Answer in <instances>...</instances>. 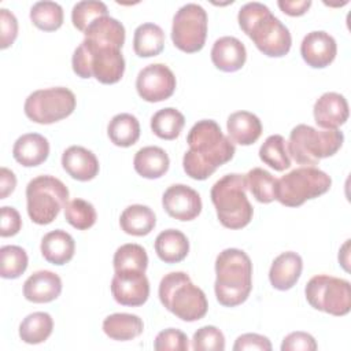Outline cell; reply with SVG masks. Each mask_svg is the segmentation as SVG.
Masks as SVG:
<instances>
[{
    "label": "cell",
    "mask_w": 351,
    "mask_h": 351,
    "mask_svg": "<svg viewBox=\"0 0 351 351\" xmlns=\"http://www.w3.org/2000/svg\"><path fill=\"white\" fill-rule=\"evenodd\" d=\"M189 149L184 154L182 167L186 176L203 181L228 163L236 152L233 141L226 137L221 126L213 119L197 121L186 136Z\"/></svg>",
    "instance_id": "cell-1"
},
{
    "label": "cell",
    "mask_w": 351,
    "mask_h": 351,
    "mask_svg": "<svg viewBox=\"0 0 351 351\" xmlns=\"http://www.w3.org/2000/svg\"><path fill=\"white\" fill-rule=\"evenodd\" d=\"M240 29L252 40L255 47L269 58L285 56L292 45L288 27L276 18L267 5L251 1L237 14Z\"/></svg>",
    "instance_id": "cell-2"
},
{
    "label": "cell",
    "mask_w": 351,
    "mask_h": 351,
    "mask_svg": "<svg viewBox=\"0 0 351 351\" xmlns=\"http://www.w3.org/2000/svg\"><path fill=\"white\" fill-rule=\"evenodd\" d=\"M214 291L219 304L236 307L244 303L252 289V262L239 248H226L215 259Z\"/></svg>",
    "instance_id": "cell-3"
},
{
    "label": "cell",
    "mask_w": 351,
    "mask_h": 351,
    "mask_svg": "<svg viewBox=\"0 0 351 351\" xmlns=\"http://www.w3.org/2000/svg\"><path fill=\"white\" fill-rule=\"evenodd\" d=\"M71 66L80 78L93 77L104 85L117 84L125 73V59L121 48L86 37L75 48Z\"/></svg>",
    "instance_id": "cell-4"
},
{
    "label": "cell",
    "mask_w": 351,
    "mask_h": 351,
    "mask_svg": "<svg viewBox=\"0 0 351 351\" xmlns=\"http://www.w3.org/2000/svg\"><path fill=\"white\" fill-rule=\"evenodd\" d=\"M245 176L230 173L221 177L211 188L210 196L217 218L228 229L245 228L254 215V208L247 197Z\"/></svg>",
    "instance_id": "cell-5"
},
{
    "label": "cell",
    "mask_w": 351,
    "mask_h": 351,
    "mask_svg": "<svg viewBox=\"0 0 351 351\" xmlns=\"http://www.w3.org/2000/svg\"><path fill=\"white\" fill-rule=\"evenodd\" d=\"M159 300L166 310L185 322L202 319L208 310L206 293L185 271H171L159 284Z\"/></svg>",
    "instance_id": "cell-6"
},
{
    "label": "cell",
    "mask_w": 351,
    "mask_h": 351,
    "mask_svg": "<svg viewBox=\"0 0 351 351\" xmlns=\"http://www.w3.org/2000/svg\"><path fill=\"white\" fill-rule=\"evenodd\" d=\"M344 134L339 129L318 130L310 125H296L287 144L288 154L302 166H315L321 159L333 156L343 145Z\"/></svg>",
    "instance_id": "cell-7"
},
{
    "label": "cell",
    "mask_w": 351,
    "mask_h": 351,
    "mask_svg": "<svg viewBox=\"0 0 351 351\" xmlns=\"http://www.w3.org/2000/svg\"><path fill=\"white\" fill-rule=\"evenodd\" d=\"M67 203L69 189L53 176H37L26 186L27 215L37 225L53 222Z\"/></svg>",
    "instance_id": "cell-8"
},
{
    "label": "cell",
    "mask_w": 351,
    "mask_h": 351,
    "mask_svg": "<svg viewBox=\"0 0 351 351\" xmlns=\"http://www.w3.org/2000/svg\"><path fill=\"white\" fill-rule=\"evenodd\" d=\"M332 178L314 166H302L277 180L276 200L287 207H299L330 189Z\"/></svg>",
    "instance_id": "cell-9"
},
{
    "label": "cell",
    "mask_w": 351,
    "mask_h": 351,
    "mask_svg": "<svg viewBox=\"0 0 351 351\" xmlns=\"http://www.w3.org/2000/svg\"><path fill=\"white\" fill-rule=\"evenodd\" d=\"M308 304L335 317L347 315L351 310L350 281L328 274L311 277L304 288Z\"/></svg>",
    "instance_id": "cell-10"
},
{
    "label": "cell",
    "mask_w": 351,
    "mask_h": 351,
    "mask_svg": "<svg viewBox=\"0 0 351 351\" xmlns=\"http://www.w3.org/2000/svg\"><path fill=\"white\" fill-rule=\"evenodd\" d=\"M75 104V95L69 88L55 86L32 92L25 100L23 111L32 122L51 125L71 115Z\"/></svg>",
    "instance_id": "cell-11"
},
{
    "label": "cell",
    "mask_w": 351,
    "mask_h": 351,
    "mask_svg": "<svg viewBox=\"0 0 351 351\" xmlns=\"http://www.w3.org/2000/svg\"><path fill=\"white\" fill-rule=\"evenodd\" d=\"M207 26V12L202 5L184 4L173 16L171 41L174 47L185 53L199 52L206 44Z\"/></svg>",
    "instance_id": "cell-12"
},
{
    "label": "cell",
    "mask_w": 351,
    "mask_h": 351,
    "mask_svg": "<svg viewBox=\"0 0 351 351\" xmlns=\"http://www.w3.org/2000/svg\"><path fill=\"white\" fill-rule=\"evenodd\" d=\"M176 75L163 63H152L141 69L136 78L138 96L148 103H158L173 96L176 90Z\"/></svg>",
    "instance_id": "cell-13"
},
{
    "label": "cell",
    "mask_w": 351,
    "mask_h": 351,
    "mask_svg": "<svg viewBox=\"0 0 351 351\" xmlns=\"http://www.w3.org/2000/svg\"><path fill=\"white\" fill-rule=\"evenodd\" d=\"M111 293L122 306H143L149 298V281L144 271H114Z\"/></svg>",
    "instance_id": "cell-14"
},
{
    "label": "cell",
    "mask_w": 351,
    "mask_h": 351,
    "mask_svg": "<svg viewBox=\"0 0 351 351\" xmlns=\"http://www.w3.org/2000/svg\"><path fill=\"white\" fill-rule=\"evenodd\" d=\"M165 211L174 219L192 221L202 213L200 195L185 184L169 186L162 196Z\"/></svg>",
    "instance_id": "cell-15"
},
{
    "label": "cell",
    "mask_w": 351,
    "mask_h": 351,
    "mask_svg": "<svg viewBox=\"0 0 351 351\" xmlns=\"http://www.w3.org/2000/svg\"><path fill=\"white\" fill-rule=\"evenodd\" d=\"M337 53V44L333 36L324 30L307 33L300 44V55L303 60L313 69H324L329 66Z\"/></svg>",
    "instance_id": "cell-16"
},
{
    "label": "cell",
    "mask_w": 351,
    "mask_h": 351,
    "mask_svg": "<svg viewBox=\"0 0 351 351\" xmlns=\"http://www.w3.org/2000/svg\"><path fill=\"white\" fill-rule=\"evenodd\" d=\"M313 115L319 128L339 129L348 119V103L346 97L337 92H325L314 103Z\"/></svg>",
    "instance_id": "cell-17"
},
{
    "label": "cell",
    "mask_w": 351,
    "mask_h": 351,
    "mask_svg": "<svg viewBox=\"0 0 351 351\" xmlns=\"http://www.w3.org/2000/svg\"><path fill=\"white\" fill-rule=\"evenodd\" d=\"M63 170L77 181H90L99 174V160L96 155L85 147L71 145L62 154Z\"/></svg>",
    "instance_id": "cell-18"
},
{
    "label": "cell",
    "mask_w": 351,
    "mask_h": 351,
    "mask_svg": "<svg viewBox=\"0 0 351 351\" xmlns=\"http://www.w3.org/2000/svg\"><path fill=\"white\" fill-rule=\"evenodd\" d=\"M247 60V49L244 44L233 37L223 36L215 40L211 48V62L213 64L225 73L239 71Z\"/></svg>",
    "instance_id": "cell-19"
},
{
    "label": "cell",
    "mask_w": 351,
    "mask_h": 351,
    "mask_svg": "<svg viewBox=\"0 0 351 351\" xmlns=\"http://www.w3.org/2000/svg\"><path fill=\"white\" fill-rule=\"evenodd\" d=\"M62 280L51 270H38L23 282V296L33 303H49L62 293Z\"/></svg>",
    "instance_id": "cell-20"
},
{
    "label": "cell",
    "mask_w": 351,
    "mask_h": 351,
    "mask_svg": "<svg viewBox=\"0 0 351 351\" xmlns=\"http://www.w3.org/2000/svg\"><path fill=\"white\" fill-rule=\"evenodd\" d=\"M303 270L302 256L293 251L280 254L271 263L269 280L273 288L278 291L291 289L300 278Z\"/></svg>",
    "instance_id": "cell-21"
},
{
    "label": "cell",
    "mask_w": 351,
    "mask_h": 351,
    "mask_svg": "<svg viewBox=\"0 0 351 351\" xmlns=\"http://www.w3.org/2000/svg\"><path fill=\"white\" fill-rule=\"evenodd\" d=\"M49 155L48 140L38 133H26L16 138L12 147L14 159L25 166L34 167L44 163Z\"/></svg>",
    "instance_id": "cell-22"
},
{
    "label": "cell",
    "mask_w": 351,
    "mask_h": 351,
    "mask_svg": "<svg viewBox=\"0 0 351 351\" xmlns=\"http://www.w3.org/2000/svg\"><path fill=\"white\" fill-rule=\"evenodd\" d=\"M43 258L56 266L69 263L75 252V241L70 233L62 229L48 232L40 244Z\"/></svg>",
    "instance_id": "cell-23"
},
{
    "label": "cell",
    "mask_w": 351,
    "mask_h": 351,
    "mask_svg": "<svg viewBox=\"0 0 351 351\" xmlns=\"http://www.w3.org/2000/svg\"><path fill=\"white\" fill-rule=\"evenodd\" d=\"M226 129L233 143L251 145L256 143L262 134V122L250 111H236L228 117Z\"/></svg>",
    "instance_id": "cell-24"
},
{
    "label": "cell",
    "mask_w": 351,
    "mask_h": 351,
    "mask_svg": "<svg viewBox=\"0 0 351 351\" xmlns=\"http://www.w3.org/2000/svg\"><path fill=\"white\" fill-rule=\"evenodd\" d=\"M170 159L166 151L156 145L140 148L133 159V167L138 176L148 180L160 178L169 170Z\"/></svg>",
    "instance_id": "cell-25"
},
{
    "label": "cell",
    "mask_w": 351,
    "mask_h": 351,
    "mask_svg": "<svg viewBox=\"0 0 351 351\" xmlns=\"http://www.w3.org/2000/svg\"><path fill=\"white\" fill-rule=\"evenodd\" d=\"M155 252L165 263H178L189 252L188 237L178 229H166L155 239Z\"/></svg>",
    "instance_id": "cell-26"
},
{
    "label": "cell",
    "mask_w": 351,
    "mask_h": 351,
    "mask_svg": "<svg viewBox=\"0 0 351 351\" xmlns=\"http://www.w3.org/2000/svg\"><path fill=\"white\" fill-rule=\"evenodd\" d=\"M155 225V213L148 206L144 204L128 206L119 217L121 229L130 236H147L154 230Z\"/></svg>",
    "instance_id": "cell-27"
},
{
    "label": "cell",
    "mask_w": 351,
    "mask_h": 351,
    "mask_svg": "<svg viewBox=\"0 0 351 351\" xmlns=\"http://www.w3.org/2000/svg\"><path fill=\"white\" fill-rule=\"evenodd\" d=\"M144 330L143 319L136 314L115 313L104 318L103 332L112 340L128 341L138 337Z\"/></svg>",
    "instance_id": "cell-28"
},
{
    "label": "cell",
    "mask_w": 351,
    "mask_h": 351,
    "mask_svg": "<svg viewBox=\"0 0 351 351\" xmlns=\"http://www.w3.org/2000/svg\"><path fill=\"white\" fill-rule=\"evenodd\" d=\"M165 48V32L156 23L138 25L133 34V49L140 58L159 55Z\"/></svg>",
    "instance_id": "cell-29"
},
{
    "label": "cell",
    "mask_w": 351,
    "mask_h": 351,
    "mask_svg": "<svg viewBox=\"0 0 351 351\" xmlns=\"http://www.w3.org/2000/svg\"><path fill=\"white\" fill-rule=\"evenodd\" d=\"M107 134L114 145L122 148L132 147L140 138V122L129 112L117 114L108 122Z\"/></svg>",
    "instance_id": "cell-30"
},
{
    "label": "cell",
    "mask_w": 351,
    "mask_h": 351,
    "mask_svg": "<svg viewBox=\"0 0 351 351\" xmlns=\"http://www.w3.org/2000/svg\"><path fill=\"white\" fill-rule=\"evenodd\" d=\"M53 330V319L48 313L36 311L26 315L19 325V337L27 344L44 343Z\"/></svg>",
    "instance_id": "cell-31"
},
{
    "label": "cell",
    "mask_w": 351,
    "mask_h": 351,
    "mask_svg": "<svg viewBox=\"0 0 351 351\" xmlns=\"http://www.w3.org/2000/svg\"><path fill=\"white\" fill-rule=\"evenodd\" d=\"M86 38L112 44L122 49L125 44V27L123 25L111 16H101L93 21L84 32Z\"/></svg>",
    "instance_id": "cell-32"
},
{
    "label": "cell",
    "mask_w": 351,
    "mask_h": 351,
    "mask_svg": "<svg viewBox=\"0 0 351 351\" xmlns=\"http://www.w3.org/2000/svg\"><path fill=\"white\" fill-rule=\"evenodd\" d=\"M185 125V117L174 107L156 111L151 118V130L162 140H174Z\"/></svg>",
    "instance_id": "cell-33"
},
{
    "label": "cell",
    "mask_w": 351,
    "mask_h": 351,
    "mask_svg": "<svg viewBox=\"0 0 351 351\" xmlns=\"http://www.w3.org/2000/svg\"><path fill=\"white\" fill-rule=\"evenodd\" d=\"M261 160L276 171H284L291 166L287 141L281 134L269 136L259 148Z\"/></svg>",
    "instance_id": "cell-34"
},
{
    "label": "cell",
    "mask_w": 351,
    "mask_h": 351,
    "mask_svg": "<svg viewBox=\"0 0 351 351\" xmlns=\"http://www.w3.org/2000/svg\"><path fill=\"white\" fill-rule=\"evenodd\" d=\"M114 271H144L148 267V255L144 247L128 243L117 248L112 259Z\"/></svg>",
    "instance_id": "cell-35"
},
{
    "label": "cell",
    "mask_w": 351,
    "mask_h": 351,
    "mask_svg": "<svg viewBox=\"0 0 351 351\" xmlns=\"http://www.w3.org/2000/svg\"><path fill=\"white\" fill-rule=\"evenodd\" d=\"M63 8L55 1H37L30 8L32 23L44 32H55L63 25Z\"/></svg>",
    "instance_id": "cell-36"
},
{
    "label": "cell",
    "mask_w": 351,
    "mask_h": 351,
    "mask_svg": "<svg viewBox=\"0 0 351 351\" xmlns=\"http://www.w3.org/2000/svg\"><path fill=\"white\" fill-rule=\"evenodd\" d=\"M247 188L259 203H271L276 200L277 180L265 169L254 167L245 174Z\"/></svg>",
    "instance_id": "cell-37"
},
{
    "label": "cell",
    "mask_w": 351,
    "mask_h": 351,
    "mask_svg": "<svg viewBox=\"0 0 351 351\" xmlns=\"http://www.w3.org/2000/svg\"><path fill=\"white\" fill-rule=\"evenodd\" d=\"M29 265L26 251L19 245H3L0 248V276L7 280L21 277Z\"/></svg>",
    "instance_id": "cell-38"
},
{
    "label": "cell",
    "mask_w": 351,
    "mask_h": 351,
    "mask_svg": "<svg viewBox=\"0 0 351 351\" xmlns=\"http://www.w3.org/2000/svg\"><path fill=\"white\" fill-rule=\"evenodd\" d=\"M66 221L78 230H86L96 223L97 214L92 203L84 199H73L64 207Z\"/></svg>",
    "instance_id": "cell-39"
},
{
    "label": "cell",
    "mask_w": 351,
    "mask_h": 351,
    "mask_svg": "<svg viewBox=\"0 0 351 351\" xmlns=\"http://www.w3.org/2000/svg\"><path fill=\"white\" fill-rule=\"evenodd\" d=\"M107 15H108V8L103 1L84 0L74 4L71 10V22L75 29L84 33L93 21Z\"/></svg>",
    "instance_id": "cell-40"
},
{
    "label": "cell",
    "mask_w": 351,
    "mask_h": 351,
    "mask_svg": "<svg viewBox=\"0 0 351 351\" xmlns=\"http://www.w3.org/2000/svg\"><path fill=\"white\" fill-rule=\"evenodd\" d=\"M192 348L196 351H223L225 336L214 325L202 326L193 333Z\"/></svg>",
    "instance_id": "cell-41"
},
{
    "label": "cell",
    "mask_w": 351,
    "mask_h": 351,
    "mask_svg": "<svg viewBox=\"0 0 351 351\" xmlns=\"http://www.w3.org/2000/svg\"><path fill=\"white\" fill-rule=\"evenodd\" d=\"M154 348L156 351H186L189 348V340L182 330L167 328L156 335Z\"/></svg>",
    "instance_id": "cell-42"
},
{
    "label": "cell",
    "mask_w": 351,
    "mask_h": 351,
    "mask_svg": "<svg viewBox=\"0 0 351 351\" xmlns=\"http://www.w3.org/2000/svg\"><path fill=\"white\" fill-rule=\"evenodd\" d=\"M0 33L1 49H7L10 45H12L18 36V19L7 8L0 10Z\"/></svg>",
    "instance_id": "cell-43"
},
{
    "label": "cell",
    "mask_w": 351,
    "mask_h": 351,
    "mask_svg": "<svg viewBox=\"0 0 351 351\" xmlns=\"http://www.w3.org/2000/svg\"><path fill=\"white\" fill-rule=\"evenodd\" d=\"M318 346L315 339L307 332H292L282 339L281 351H314Z\"/></svg>",
    "instance_id": "cell-44"
},
{
    "label": "cell",
    "mask_w": 351,
    "mask_h": 351,
    "mask_svg": "<svg viewBox=\"0 0 351 351\" xmlns=\"http://www.w3.org/2000/svg\"><path fill=\"white\" fill-rule=\"evenodd\" d=\"M247 350H258V351H270L271 343L270 340L258 333H244L239 336L233 344V351H247Z\"/></svg>",
    "instance_id": "cell-45"
},
{
    "label": "cell",
    "mask_w": 351,
    "mask_h": 351,
    "mask_svg": "<svg viewBox=\"0 0 351 351\" xmlns=\"http://www.w3.org/2000/svg\"><path fill=\"white\" fill-rule=\"evenodd\" d=\"M1 215V225H0V236L1 237H11L15 236L22 228V218L16 208L4 206L0 211Z\"/></svg>",
    "instance_id": "cell-46"
},
{
    "label": "cell",
    "mask_w": 351,
    "mask_h": 351,
    "mask_svg": "<svg viewBox=\"0 0 351 351\" xmlns=\"http://www.w3.org/2000/svg\"><path fill=\"white\" fill-rule=\"evenodd\" d=\"M277 5L289 16H300L311 7V0H278Z\"/></svg>",
    "instance_id": "cell-47"
},
{
    "label": "cell",
    "mask_w": 351,
    "mask_h": 351,
    "mask_svg": "<svg viewBox=\"0 0 351 351\" xmlns=\"http://www.w3.org/2000/svg\"><path fill=\"white\" fill-rule=\"evenodd\" d=\"M16 186V177L12 170L7 167L0 169V199H7Z\"/></svg>",
    "instance_id": "cell-48"
},
{
    "label": "cell",
    "mask_w": 351,
    "mask_h": 351,
    "mask_svg": "<svg viewBox=\"0 0 351 351\" xmlns=\"http://www.w3.org/2000/svg\"><path fill=\"white\" fill-rule=\"evenodd\" d=\"M348 245H350V240H346V243L339 251V262L346 271H348Z\"/></svg>",
    "instance_id": "cell-49"
}]
</instances>
